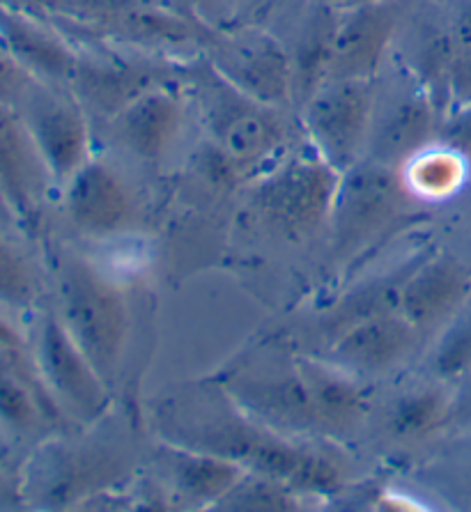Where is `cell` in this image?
<instances>
[{
  "label": "cell",
  "instance_id": "10",
  "mask_svg": "<svg viewBox=\"0 0 471 512\" xmlns=\"http://www.w3.org/2000/svg\"><path fill=\"white\" fill-rule=\"evenodd\" d=\"M14 108L26 122L53 184L60 189L97 154L95 124L69 85L35 79Z\"/></svg>",
  "mask_w": 471,
  "mask_h": 512
},
{
  "label": "cell",
  "instance_id": "1",
  "mask_svg": "<svg viewBox=\"0 0 471 512\" xmlns=\"http://www.w3.org/2000/svg\"><path fill=\"white\" fill-rule=\"evenodd\" d=\"M200 141L219 157L233 182H256L304 143L297 111L267 106L228 83L200 53L182 60Z\"/></svg>",
  "mask_w": 471,
  "mask_h": 512
},
{
  "label": "cell",
  "instance_id": "23",
  "mask_svg": "<svg viewBox=\"0 0 471 512\" xmlns=\"http://www.w3.org/2000/svg\"><path fill=\"white\" fill-rule=\"evenodd\" d=\"M164 451L175 494L191 506L214 508L249 473L242 464L216 453L180 444Z\"/></svg>",
  "mask_w": 471,
  "mask_h": 512
},
{
  "label": "cell",
  "instance_id": "37",
  "mask_svg": "<svg viewBox=\"0 0 471 512\" xmlns=\"http://www.w3.org/2000/svg\"><path fill=\"white\" fill-rule=\"evenodd\" d=\"M0 230H19V223L14 219L10 203H7L3 189H0Z\"/></svg>",
  "mask_w": 471,
  "mask_h": 512
},
{
  "label": "cell",
  "instance_id": "14",
  "mask_svg": "<svg viewBox=\"0 0 471 512\" xmlns=\"http://www.w3.org/2000/svg\"><path fill=\"white\" fill-rule=\"evenodd\" d=\"M416 0H377L341 10L327 81H375Z\"/></svg>",
  "mask_w": 471,
  "mask_h": 512
},
{
  "label": "cell",
  "instance_id": "35",
  "mask_svg": "<svg viewBox=\"0 0 471 512\" xmlns=\"http://www.w3.org/2000/svg\"><path fill=\"white\" fill-rule=\"evenodd\" d=\"M23 506L21 485H19V473H7L0 467V510L3 508H19Z\"/></svg>",
  "mask_w": 471,
  "mask_h": 512
},
{
  "label": "cell",
  "instance_id": "31",
  "mask_svg": "<svg viewBox=\"0 0 471 512\" xmlns=\"http://www.w3.org/2000/svg\"><path fill=\"white\" fill-rule=\"evenodd\" d=\"M33 81V76L19 65L17 58L7 51L5 42L0 40V102L17 106Z\"/></svg>",
  "mask_w": 471,
  "mask_h": 512
},
{
  "label": "cell",
  "instance_id": "21",
  "mask_svg": "<svg viewBox=\"0 0 471 512\" xmlns=\"http://www.w3.org/2000/svg\"><path fill=\"white\" fill-rule=\"evenodd\" d=\"M297 368L311 393L320 430H354L368 414V391L357 375L336 366L334 361L297 359Z\"/></svg>",
  "mask_w": 471,
  "mask_h": 512
},
{
  "label": "cell",
  "instance_id": "22",
  "mask_svg": "<svg viewBox=\"0 0 471 512\" xmlns=\"http://www.w3.org/2000/svg\"><path fill=\"white\" fill-rule=\"evenodd\" d=\"M428 253L430 251H419L409 255V260H405L403 265L384 271L380 276L368 278V281H361L354 285L352 290H347L343 297L322 315V336L329 338L331 343V340L341 336L343 331L352 329L354 324L373 320V317L380 315L398 313L407 278L412 276V271L421 265V260L426 258Z\"/></svg>",
  "mask_w": 471,
  "mask_h": 512
},
{
  "label": "cell",
  "instance_id": "17",
  "mask_svg": "<svg viewBox=\"0 0 471 512\" xmlns=\"http://www.w3.org/2000/svg\"><path fill=\"white\" fill-rule=\"evenodd\" d=\"M63 193L69 221L86 237L108 239L134 226V193L120 170L99 154L76 170Z\"/></svg>",
  "mask_w": 471,
  "mask_h": 512
},
{
  "label": "cell",
  "instance_id": "39",
  "mask_svg": "<svg viewBox=\"0 0 471 512\" xmlns=\"http://www.w3.org/2000/svg\"><path fill=\"white\" fill-rule=\"evenodd\" d=\"M131 3H138V5H157V7H168V10H180V5L175 3V0H131ZM184 14V12H182Z\"/></svg>",
  "mask_w": 471,
  "mask_h": 512
},
{
  "label": "cell",
  "instance_id": "29",
  "mask_svg": "<svg viewBox=\"0 0 471 512\" xmlns=\"http://www.w3.org/2000/svg\"><path fill=\"white\" fill-rule=\"evenodd\" d=\"M37 299H40V281L35 271L0 230V306L33 310Z\"/></svg>",
  "mask_w": 471,
  "mask_h": 512
},
{
  "label": "cell",
  "instance_id": "27",
  "mask_svg": "<svg viewBox=\"0 0 471 512\" xmlns=\"http://www.w3.org/2000/svg\"><path fill=\"white\" fill-rule=\"evenodd\" d=\"M214 508L237 512H285L299 508V503L292 487L274 478L258 476V473H246Z\"/></svg>",
  "mask_w": 471,
  "mask_h": 512
},
{
  "label": "cell",
  "instance_id": "3",
  "mask_svg": "<svg viewBox=\"0 0 471 512\" xmlns=\"http://www.w3.org/2000/svg\"><path fill=\"white\" fill-rule=\"evenodd\" d=\"M58 317L108 386L115 384L129 338L125 292L81 255H58Z\"/></svg>",
  "mask_w": 471,
  "mask_h": 512
},
{
  "label": "cell",
  "instance_id": "6",
  "mask_svg": "<svg viewBox=\"0 0 471 512\" xmlns=\"http://www.w3.org/2000/svg\"><path fill=\"white\" fill-rule=\"evenodd\" d=\"M412 200L398 168L364 157L345 170L327 226L334 258L357 260L370 246L380 244L400 221L412 219Z\"/></svg>",
  "mask_w": 471,
  "mask_h": 512
},
{
  "label": "cell",
  "instance_id": "38",
  "mask_svg": "<svg viewBox=\"0 0 471 512\" xmlns=\"http://www.w3.org/2000/svg\"><path fill=\"white\" fill-rule=\"evenodd\" d=\"M267 3H272V0H239V14H253Z\"/></svg>",
  "mask_w": 471,
  "mask_h": 512
},
{
  "label": "cell",
  "instance_id": "30",
  "mask_svg": "<svg viewBox=\"0 0 471 512\" xmlns=\"http://www.w3.org/2000/svg\"><path fill=\"white\" fill-rule=\"evenodd\" d=\"M180 10L205 28H223L239 19V0H175Z\"/></svg>",
  "mask_w": 471,
  "mask_h": 512
},
{
  "label": "cell",
  "instance_id": "8",
  "mask_svg": "<svg viewBox=\"0 0 471 512\" xmlns=\"http://www.w3.org/2000/svg\"><path fill=\"white\" fill-rule=\"evenodd\" d=\"M200 56L237 90L258 102L297 111L295 74L281 37L258 23H228L207 33Z\"/></svg>",
  "mask_w": 471,
  "mask_h": 512
},
{
  "label": "cell",
  "instance_id": "33",
  "mask_svg": "<svg viewBox=\"0 0 471 512\" xmlns=\"http://www.w3.org/2000/svg\"><path fill=\"white\" fill-rule=\"evenodd\" d=\"M471 104V46L455 51L449 72V108Z\"/></svg>",
  "mask_w": 471,
  "mask_h": 512
},
{
  "label": "cell",
  "instance_id": "13",
  "mask_svg": "<svg viewBox=\"0 0 471 512\" xmlns=\"http://www.w3.org/2000/svg\"><path fill=\"white\" fill-rule=\"evenodd\" d=\"M33 361L46 389L76 421L95 423L106 416L111 386L76 345L56 310H46L37 320Z\"/></svg>",
  "mask_w": 471,
  "mask_h": 512
},
{
  "label": "cell",
  "instance_id": "19",
  "mask_svg": "<svg viewBox=\"0 0 471 512\" xmlns=\"http://www.w3.org/2000/svg\"><path fill=\"white\" fill-rule=\"evenodd\" d=\"M0 40L33 79L53 85L72 81L76 46L53 19L0 5Z\"/></svg>",
  "mask_w": 471,
  "mask_h": 512
},
{
  "label": "cell",
  "instance_id": "9",
  "mask_svg": "<svg viewBox=\"0 0 471 512\" xmlns=\"http://www.w3.org/2000/svg\"><path fill=\"white\" fill-rule=\"evenodd\" d=\"M375 111V81H327L297 108L304 141L345 173L366 157Z\"/></svg>",
  "mask_w": 471,
  "mask_h": 512
},
{
  "label": "cell",
  "instance_id": "32",
  "mask_svg": "<svg viewBox=\"0 0 471 512\" xmlns=\"http://www.w3.org/2000/svg\"><path fill=\"white\" fill-rule=\"evenodd\" d=\"M437 141L449 145L451 150L462 154L471 164V104L451 108L444 115Z\"/></svg>",
  "mask_w": 471,
  "mask_h": 512
},
{
  "label": "cell",
  "instance_id": "16",
  "mask_svg": "<svg viewBox=\"0 0 471 512\" xmlns=\"http://www.w3.org/2000/svg\"><path fill=\"white\" fill-rule=\"evenodd\" d=\"M51 180L42 154L26 122L10 104L0 102V189L19 223V230L35 235L42 226V212Z\"/></svg>",
  "mask_w": 471,
  "mask_h": 512
},
{
  "label": "cell",
  "instance_id": "11",
  "mask_svg": "<svg viewBox=\"0 0 471 512\" xmlns=\"http://www.w3.org/2000/svg\"><path fill=\"white\" fill-rule=\"evenodd\" d=\"M191 120L187 90L177 74L173 81L143 92L95 134H102L108 145L125 159L159 168L182 143Z\"/></svg>",
  "mask_w": 471,
  "mask_h": 512
},
{
  "label": "cell",
  "instance_id": "25",
  "mask_svg": "<svg viewBox=\"0 0 471 512\" xmlns=\"http://www.w3.org/2000/svg\"><path fill=\"white\" fill-rule=\"evenodd\" d=\"M469 161L451 150L442 141H435L414 154L407 164L400 168L407 191L414 200L423 203H442L455 196L467 180Z\"/></svg>",
  "mask_w": 471,
  "mask_h": 512
},
{
  "label": "cell",
  "instance_id": "18",
  "mask_svg": "<svg viewBox=\"0 0 471 512\" xmlns=\"http://www.w3.org/2000/svg\"><path fill=\"white\" fill-rule=\"evenodd\" d=\"M471 299V271L453 255L428 253L407 278L398 313L421 333L442 329Z\"/></svg>",
  "mask_w": 471,
  "mask_h": 512
},
{
  "label": "cell",
  "instance_id": "7",
  "mask_svg": "<svg viewBox=\"0 0 471 512\" xmlns=\"http://www.w3.org/2000/svg\"><path fill=\"white\" fill-rule=\"evenodd\" d=\"M341 173L306 141L253 184L251 203L262 221L288 242H301L329 226Z\"/></svg>",
  "mask_w": 471,
  "mask_h": 512
},
{
  "label": "cell",
  "instance_id": "12",
  "mask_svg": "<svg viewBox=\"0 0 471 512\" xmlns=\"http://www.w3.org/2000/svg\"><path fill=\"white\" fill-rule=\"evenodd\" d=\"M444 111L435 97L400 65L396 79L382 92L375 83V111L366 157L403 168L414 154L439 138Z\"/></svg>",
  "mask_w": 471,
  "mask_h": 512
},
{
  "label": "cell",
  "instance_id": "4",
  "mask_svg": "<svg viewBox=\"0 0 471 512\" xmlns=\"http://www.w3.org/2000/svg\"><path fill=\"white\" fill-rule=\"evenodd\" d=\"M180 437V446L228 457L249 473L279 480L297 494H334L343 483L341 469L327 455L292 444L290 437L262 428L244 414L200 425V430Z\"/></svg>",
  "mask_w": 471,
  "mask_h": 512
},
{
  "label": "cell",
  "instance_id": "24",
  "mask_svg": "<svg viewBox=\"0 0 471 512\" xmlns=\"http://www.w3.org/2000/svg\"><path fill=\"white\" fill-rule=\"evenodd\" d=\"M341 10L322 0H308L301 23L292 44H285L290 51L292 74H295V102L297 108L327 83L331 42L338 26Z\"/></svg>",
  "mask_w": 471,
  "mask_h": 512
},
{
  "label": "cell",
  "instance_id": "2",
  "mask_svg": "<svg viewBox=\"0 0 471 512\" xmlns=\"http://www.w3.org/2000/svg\"><path fill=\"white\" fill-rule=\"evenodd\" d=\"M58 26L76 46V65L69 90L86 108L95 131L143 92L173 81L180 74L182 60L106 40L69 23H58Z\"/></svg>",
  "mask_w": 471,
  "mask_h": 512
},
{
  "label": "cell",
  "instance_id": "26",
  "mask_svg": "<svg viewBox=\"0 0 471 512\" xmlns=\"http://www.w3.org/2000/svg\"><path fill=\"white\" fill-rule=\"evenodd\" d=\"M451 416V398L444 386L426 384L393 400L389 432L400 441H423L435 434Z\"/></svg>",
  "mask_w": 471,
  "mask_h": 512
},
{
  "label": "cell",
  "instance_id": "5",
  "mask_svg": "<svg viewBox=\"0 0 471 512\" xmlns=\"http://www.w3.org/2000/svg\"><path fill=\"white\" fill-rule=\"evenodd\" d=\"M129 476L127 455L97 441L51 437L33 448L19 471L23 506L42 510L83 508L111 494Z\"/></svg>",
  "mask_w": 471,
  "mask_h": 512
},
{
  "label": "cell",
  "instance_id": "34",
  "mask_svg": "<svg viewBox=\"0 0 471 512\" xmlns=\"http://www.w3.org/2000/svg\"><path fill=\"white\" fill-rule=\"evenodd\" d=\"M458 49L471 46V0H437Z\"/></svg>",
  "mask_w": 471,
  "mask_h": 512
},
{
  "label": "cell",
  "instance_id": "15",
  "mask_svg": "<svg viewBox=\"0 0 471 512\" xmlns=\"http://www.w3.org/2000/svg\"><path fill=\"white\" fill-rule=\"evenodd\" d=\"M223 391L239 414L283 437L292 439L320 430L311 393L297 363L288 370L235 375L223 384Z\"/></svg>",
  "mask_w": 471,
  "mask_h": 512
},
{
  "label": "cell",
  "instance_id": "28",
  "mask_svg": "<svg viewBox=\"0 0 471 512\" xmlns=\"http://www.w3.org/2000/svg\"><path fill=\"white\" fill-rule=\"evenodd\" d=\"M430 368L439 382H455L471 370V299L444 327L430 356Z\"/></svg>",
  "mask_w": 471,
  "mask_h": 512
},
{
  "label": "cell",
  "instance_id": "40",
  "mask_svg": "<svg viewBox=\"0 0 471 512\" xmlns=\"http://www.w3.org/2000/svg\"><path fill=\"white\" fill-rule=\"evenodd\" d=\"M322 3L334 5V7H338V10H345V7L364 5V3H377V0H322Z\"/></svg>",
  "mask_w": 471,
  "mask_h": 512
},
{
  "label": "cell",
  "instance_id": "20",
  "mask_svg": "<svg viewBox=\"0 0 471 512\" xmlns=\"http://www.w3.org/2000/svg\"><path fill=\"white\" fill-rule=\"evenodd\" d=\"M421 331L391 313L354 324L329 343V361L352 375H382L400 366L419 345Z\"/></svg>",
  "mask_w": 471,
  "mask_h": 512
},
{
  "label": "cell",
  "instance_id": "36",
  "mask_svg": "<svg viewBox=\"0 0 471 512\" xmlns=\"http://www.w3.org/2000/svg\"><path fill=\"white\" fill-rule=\"evenodd\" d=\"M0 345L10 347V349H19V352H28L26 340H23L21 333L12 327L10 322L0 317Z\"/></svg>",
  "mask_w": 471,
  "mask_h": 512
}]
</instances>
